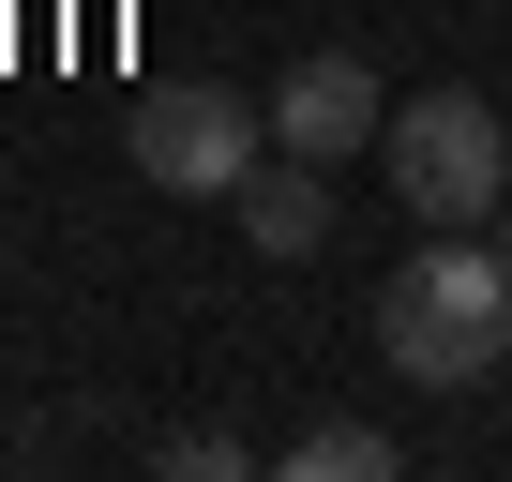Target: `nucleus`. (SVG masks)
I'll list each match as a JSON object with an SVG mask.
<instances>
[{"label":"nucleus","mask_w":512,"mask_h":482,"mask_svg":"<svg viewBox=\"0 0 512 482\" xmlns=\"http://www.w3.org/2000/svg\"><path fill=\"white\" fill-rule=\"evenodd\" d=\"M377 362L407 392H467V377H512V257L497 226H422V257H392L377 287Z\"/></svg>","instance_id":"nucleus-1"},{"label":"nucleus","mask_w":512,"mask_h":482,"mask_svg":"<svg viewBox=\"0 0 512 482\" xmlns=\"http://www.w3.org/2000/svg\"><path fill=\"white\" fill-rule=\"evenodd\" d=\"M377 166H392V196H407L422 226H497V196H512V121H497L482 91H407L392 136H377Z\"/></svg>","instance_id":"nucleus-2"},{"label":"nucleus","mask_w":512,"mask_h":482,"mask_svg":"<svg viewBox=\"0 0 512 482\" xmlns=\"http://www.w3.org/2000/svg\"><path fill=\"white\" fill-rule=\"evenodd\" d=\"M121 151H136L151 196H241L256 166H272V106H241L211 76H166V91L121 106Z\"/></svg>","instance_id":"nucleus-3"},{"label":"nucleus","mask_w":512,"mask_h":482,"mask_svg":"<svg viewBox=\"0 0 512 482\" xmlns=\"http://www.w3.org/2000/svg\"><path fill=\"white\" fill-rule=\"evenodd\" d=\"M377 136H392V91H377L347 46H302V61H287V91H272V151L347 166V151H377Z\"/></svg>","instance_id":"nucleus-4"},{"label":"nucleus","mask_w":512,"mask_h":482,"mask_svg":"<svg viewBox=\"0 0 512 482\" xmlns=\"http://www.w3.org/2000/svg\"><path fill=\"white\" fill-rule=\"evenodd\" d=\"M226 211H241V241H256V257H332V166H302V151H272Z\"/></svg>","instance_id":"nucleus-5"},{"label":"nucleus","mask_w":512,"mask_h":482,"mask_svg":"<svg viewBox=\"0 0 512 482\" xmlns=\"http://www.w3.org/2000/svg\"><path fill=\"white\" fill-rule=\"evenodd\" d=\"M392 467H407V437H377V422H317L287 452V482H392Z\"/></svg>","instance_id":"nucleus-6"},{"label":"nucleus","mask_w":512,"mask_h":482,"mask_svg":"<svg viewBox=\"0 0 512 482\" xmlns=\"http://www.w3.org/2000/svg\"><path fill=\"white\" fill-rule=\"evenodd\" d=\"M497 257H512V196H497Z\"/></svg>","instance_id":"nucleus-7"},{"label":"nucleus","mask_w":512,"mask_h":482,"mask_svg":"<svg viewBox=\"0 0 512 482\" xmlns=\"http://www.w3.org/2000/svg\"><path fill=\"white\" fill-rule=\"evenodd\" d=\"M497 407H512V377H497Z\"/></svg>","instance_id":"nucleus-8"}]
</instances>
